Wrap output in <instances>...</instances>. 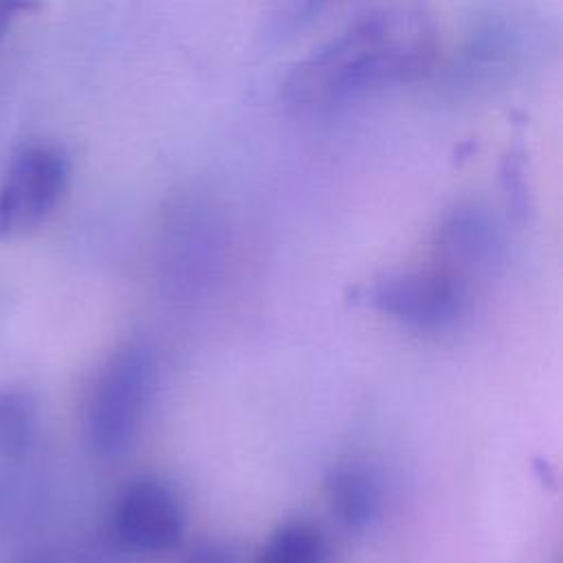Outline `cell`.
<instances>
[{"instance_id": "1", "label": "cell", "mask_w": 563, "mask_h": 563, "mask_svg": "<svg viewBox=\"0 0 563 563\" xmlns=\"http://www.w3.org/2000/svg\"><path fill=\"white\" fill-rule=\"evenodd\" d=\"M438 35L413 4L374 9L332 35L284 81V99L306 112H325L385 88L418 79L435 59Z\"/></svg>"}, {"instance_id": "2", "label": "cell", "mask_w": 563, "mask_h": 563, "mask_svg": "<svg viewBox=\"0 0 563 563\" xmlns=\"http://www.w3.org/2000/svg\"><path fill=\"white\" fill-rule=\"evenodd\" d=\"M154 389V356L143 345L114 352L97 374L84 413L88 449L99 457L121 455L134 440Z\"/></svg>"}, {"instance_id": "3", "label": "cell", "mask_w": 563, "mask_h": 563, "mask_svg": "<svg viewBox=\"0 0 563 563\" xmlns=\"http://www.w3.org/2000/svg\"><path fill=\"white\" fill-rule=\"evenodd\" d=\"M70 178V163L57 145H26L0 180V240L35 229L59 205Z\"/></svg>"}, {"instance_id": "4", "label": "cell", "mask_w": 563, "mask_h": 563, "mask_svg": "<svg viewBox=\"0 0 563 563\" xmlns=\"http://www.w3.org/2000/svg\"><path fill=\"white\" fill-rule=\"evenodd\" d=\"M363 295L374 310L418 332H442L455 325L466 308L464 282L446 268L389 275Z\"/></svg>"}, {"instance_id": "5", "label": "cell", "mask_w": 563, "mask_h": 563, "mask_svg": "<svg viewBox=\"0 0 563 563\" xmlns=\"http://www.w3.org/2000/svg\"><path fill=\"white\" fill-rule=\"evenodd\" d=\"M112 528L130 550L147 554L165 552L183 537V504L165 482L154 477L134 479L114 501Z\"/></svg>"}, {"instance_id": "6", "label": "cell", "mask_w": 563, "mask_h": 563, "mask_svg": "<svg viewBox=\"0 0 563 563\" xmlns=\"http://www.w3.org/2000/svg\"><path fill=\"white\" fill-rule=\"evenodd\" d=\"M438 251L451 273L488 268L501 253V231L488 211L457 207L440 227Z\"/></svg>"}, {"instance_id": "7", "label": "cell", "mask_w": 563, "mask_h": 563, "mask_svg": "<svg viewBox=\"0 0 563 563\" xmlns=\"http://www.w3.org/2000/svg\"><path fill=\"white\" fill-rule=\"evenodd\" d=\"M325 495L332 515L352 530L367 528L383 508V488L374 471L363 464H339L325 477Z\"/></svg>"}, {"instance_id": "8", "label": "cell", "mask_w": 563, "mask_h": 563, "mask_svg": "<svg viewBox=\"0 0 563 563\" xmlns=\"http://www.w3.org/2000/svg\"><path fill=\"white\" fill-rule=\"evenodd\" d=\"M40 413L35 398L15 385L0 387V462H22L35 444Z\"/></svg>"}, {"instance_id": "9", "label": "cell", "mask_w": 563, "mask_h": 563, "mask_svg": "<svg viewBox=\"0 0 563 563\" xmlns=\"http://www.w3.org/2000/svg\"><path fill=\"white\" fill-rule=\"evenodd\" d=\"M325 545L317 528L303 521L277 526L262 543L255 563H323Z\"/></svg>"}, {"instance_id": "10", "label": "cell", "mask_w": 563, "mask_h": 563, "mask_svg": "<svg viewBox=\"0 0 563 563\" xmlns=\"http://www.w3.org/2000/svg\"><path fill=\"white\" fill-rule=\"evenodd\" d=\"M180 563H238V559L227 545L216 541H205L191 548Z\"/></svg>"}, {"instance_id": "11", "label": "cell", "mask_w": 563, "mask_h": 563, "mask_svg": "<svg viewBox=\"0 0 563 563\" xmlns=\"http://www.w3.org/2000/svg\"><path fill=\"white\" fill-rule=\"evenodd\" d=\"M42 9V0H0V42L4 40L11 22L18 15L35 13Z\"/></svg>"}, {"instance_id": "12", "label": "cell", "mask_w": 563, "mask_h": 563, "mask_svg": "<svg viewBox=\"0 0 563 563\" xmlns=\"http://www.w3.org/2000/svg\"><path fill=\"white\" fill-rule=\"evenodd\" d=\"M334 0H295L292 9V22L295 24H306L314 20L323 9H328Z\"/></svg>"}, {"instance_id": "13", "label": "cell", "mask_w": 563, "mask_h": 563, "mask_svg": "<svg viewBox=\"0 0 563 563\" xmlns=\"http://www.w3.org/2000/svg\"><path fill=\"white\" fill-rule=\"evenodd\" d=\"M20 563H62L53 552H31Z\"/></svg>"}]
</instances>
